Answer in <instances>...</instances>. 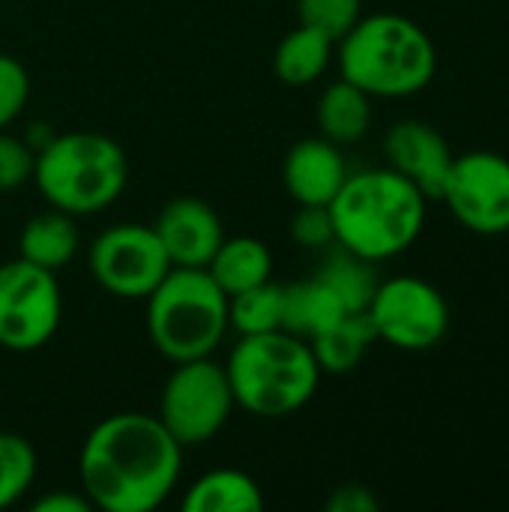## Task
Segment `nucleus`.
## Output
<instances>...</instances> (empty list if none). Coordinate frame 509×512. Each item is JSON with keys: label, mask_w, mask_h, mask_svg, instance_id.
<instances>
[{"label": "nucleus", "mask_w": 509, "mask_h": 512, "mask_svg": "<svg viewBox=\"0 0 509 512\" xmlns=\"http://www.w3.org/2000/svg\"><path fill=\"white\" fill-rule=\"evenodd\" d=\"M183 471V447L159 417L126 411L90 429L78 456L84 495L96 510L153 512Z\"/></svg>", "instance_id": "obj_1"}, {"label": "nucleus", "mask_w": 509, "mask_h": 512, "mask_svg": "<svg viewBox=\"0 0 509 512\" xmlns=\"http://www.w3.org/2000/svg\"><path fill=\"white\" fill-rule=\"evenodd\" d=\"M426 195L393 168L348 174L330 201L336 243L375 264L402 255L426 225Z\"/></svg>", "instance_id": "obj_2"}, {"label": "nucleus", "mask_w": 509, "mask_h": 512, "mask_svg": "<svg viewBox=\"0 0 509 512\" xmlns=\"http://www.w3.org/2000/svg\"><path fill=\"white\" fill-rule=\"evenodd\" d=\"M336 45L342 78L378 99L414 96L432 84L438 69L429 33L396 12L363 15Z\"/></svg>", "instance_id": "obj_3"}, {"label": "nucleus", "mask_w": 509, "mask_h": 512, "mask_svg": "<svg viewBox=\"0 0 509 512\" xmlns=\"http://www.w3.org/2000/svg\"><path fill=\"white\" fill-rule=\"evenodd\" d=\"M234 402L255 417H291L312 402L321 366L306 339L285 330L243 336L225 363Z\"/></svg>", "instance_id": "obj_4"}, {"label": "nucleus", "mask_w": 509, "mask_h": 512, "mask_svg": "<svg viewBox=\"0 0 509 512\" xmlns=\"http://www.w3.org/2000/svg\"><path fill=\"white\" fill-rule=\"evenodd\" d=\"M33 180L51 207L72 216H93L123 195L129 159L114 138L99 132L51 135L36 150Z\"/></svg>", "instance_id": "obj_5"}, {"label": "nucleus", "mask_w": 509, "mask_h": 512, "mask_svg": "<svg viewBox=\"0 0 509 512\" xmlns=\"http://www.w3.org/2000/svg\"><path fill=\"white\" fill-rule=\"evenodd\" d=\"M228 330V294L204 267H171L147 294V333L171 363L210 357Z\"/></svg>", "instance_id": "obj_6"}, {"label": "nucleus", "mask_w": 509, "mask_h": 512, "mask_svg": "<svg viewBox=\"0 0 509 512\" xmlns=\"http://www.w3.org/2000/svg\"><path fill=\"white\" fill-rule=\"evenodd\" d=\"M177 369L162 387L159 420L177 438V444L198 447L219 435L234 411V393L225 366L210 357L174 363Z\"/></svg>", "instance_id": "obj_7"}, {"label": "nucleus", "mask_w": 509, "mask_h": 512, "mask_svg": "<svg viewBox=\"0 0 509 512\" xmlns=\"http://www.w3.org/2000/svg\"><path fill=\"white\" fill-rule=\"evenodd\" d=\"M63 297L51 270L24 258L0 264V345L6 351H36L60 327Z\"/></svg>", "instance_id": "obj_8"}, {"label": "nucleus", "mask_w": 509, "mask_h": 512, "mask_svg": "<svg viewBox=\"0 0 509 512\" xmlns=\"http://www.w3.org/2000/svg\"><path fill=\"white\" fill-rule=\"evenodd\" d=\"M366 312L378 339L399 351H429L450 330L447 297L432 282L417 276L381 282Z\"/></svg>", "instance_id": "obj_9"}, {"label": "nucleus", "mask_w": 509, "mask_h": 512, "mask_svg": "<svg viewBox=\"0 0 509 512\" xmlns=\"http://www.w3.org/2000/svg\"><path fill=\"white\" fill-rule=\"evenodd\" d=\"M450 213L462 228L480 237L509 231V159L492 150H471L453 159L444 192Z\"/></svg>", "instance_id": "obj_10"}, {"label": "nucleus", "mask_w": 509, "mask_h": 512, "mask_svg": "<svg viewBox=\"0 0 509 512\" xmlns=\"http://www.w3.org/2000/svg\"><path fill=\"white\" fill-rule=\"evenodd\" d=\"M93 279L114 297H147L171 270V261L153 228L123 222L105 228L87 252Z\"/></svg>", "instance_id": "obj_11"}, {"label": "nucleus", "mask_w": 509, "mask_h": 512, "mask_svg": "<svg viewBox=\"0 0 509 512\" xmlns=\"http://www.w3.org/2000/svg\"><path fill=\"white\" fill-rule=\"evenodd\" d=\"M153 231L171 267H207L225 240L219 213L195 195L168 201L159 210Z\"/></svg>", "instance_id": "obj_12"}, {"label": "nucleus", "mask_w": 509, "mask_h": 512, "mask_svg": "<svg viewBox=\"0 0 509 512\" xmlns=\"http://www.w3.org/2000/svg\"><path fill=\"white\" fill-rule=\"evenodd\" d=\"M384 153L393 171L408 177L429 201H438L453 165L447 138L423 120H402L384 138Z\"/></svg>", "instance_id": "obj_13"}, {"label": "nucleus", "mask_w": 509, "mask_h": 512, "mask_svg": "<svg viewBox=\"0 0 509 512\" xmlns=\"http://www.w3.org/2000/svg\"><path fill=\"white\" fill-rule=\"evenodd\" d=\"M282 177L297 204H330L348 177V165L339 153V144L327 141L324 135L303 138L288 150Z\"/></svg>", "instance_id": "obj_14"}, {"label": "nucleus", "mask_w": 509, "mask_h": 512, "mask_svg": "<svg viewBox=\"0 0 509 512\" xmlns=\"http://www.w3.org/2000/svg\"><path fill=\"white\" fill-rule=\"evenodd\" d=\"M345 315L348 309L342 306V300L318 276L285 285V294H282V330L285 333L312 342Z\"/></svg>", "instance_id": "obj_15"}, {"label": "nucleus", "mask_w": 509, "mask_h": 512, "mask_svg": "<svg viewBox=\"0 0 509 512\" xmlns=\"http://www.w3.org/2000/svg\"><path fill=\"white\" fill-rule=\"evenodd\" d=\"M75 249H78L75 216L57 207L27 219L18 234V258L51 273L66 267L75 258Z\"/></svg>", "instance_id": "obj_16"}, {"label": "nucleus", "mask_w": 509, "mask_h": 512, "mask_svg": "<svg viewBox=\"0 0 509 512\" xmlns=\"http://www.w3.org/2000/svg\"><path fill=\"white\" fill-rule=\"evenodd\" d=\"M261 507V486L234 468H216L198 477L180 501L183 512H258Z\"/></svg>", "instance_id": "obj_17"}, {"label": "nucleus", "mask_w": 509, "mask_h": 512, "mask_svg": "<svg viewBox=\"0 0 509 512\" xmlns=\"http://www.w3.org/2000/svg\"><path fill=\"white\" fill-rule=\"evenodd\" d=\"M372 126V96L339 78L318 99V129L333 144H357Z\"/></svg>", "instance_id": "obj_18"}, {"label": "nucleus", "mask_w": 509, "mask_h": 512, "mask_svg": "<svg viewBox=\"0 0 509 512\" xmlns=\"http://www.w3.org/2000/svg\"><path fill=\"white\" fill-rule=\"evenodd\" d=\"M372 342H378V333H375L369 312H348L342 321H336L330 330L315 336L309 345H312V354H315L321 372L348 375L363 363Z\"/></svg>", "instance_id": "obj_19"}, {"label": "nucleus", "mask_w": 509, "mask_h": 512, "mask_svg": "<svg viewBox=\"0 0 509 512\" xmlns=\"http://www.w3.org/2000/svg\"><path fill=\"white\" fill-rule=\"evenodd\" d=\"M204 270L216 279V285L228 297H234V294L270 279L273 255L255 237H225Z\"/></svg>", "instance_id": "obj_20"}, {"label": "nucleus", "mask_w": 509, "mask_h": 512, "mask_svg": "<svg viewBox=\"0 0 509 512\" xmlns=\"http://www.w3.org/2000/svg\"><path fill=\"white\" fill-rule=\"evenodd\" d=\"M333 48H336V42L327 33H321L309 24H300L282 36L276 57H273V69L282 84L306 87L324 75V69L330 66Z\"/></svg>", "instance_id": "obj_21"}, {"label": "nucleus", "mask_w": 509, "mask_h": 512, "mask_svg": "<svg viewBox=\"0 0 509 512\" xmlns=\"http://www.w3.org/2000/svg\"><path fill=\"white\" fill-rule=\"evenodd\" d=\"M315 276L330 285V291L342 300V306L348 312H366L381 285V279L375 273V261L360 258L339 243L327 252V258L321 261Z\"/></svg>", "instance_id": "obj_22"}, {"label": "nucleus", "mask_w": 509, "mask_h": 512, "mask_svg": "<svg viewBox=\"0 0 509 512\" xmlns=\"http://www.w3.org/2000/svg\"><path fill=\"white\" fill-rule=\"evenodd\" d=\"M282 294L285 285L261 282L255 288H246L234 297H228V327L240 336H258L282 330Z\"/></svg>", "instance_id": "obj_23"}, {"label": "nucleus", "mask_w": 509, "mask_h": 512, "mask_svg": "<svg viewBox=\"0 0 509 512\" xmlns=\"http://www.w3.org/2000/svg\"><path fill=\"white\" fill-rule=\"evenodd\" d=\"M36 480V450L15 432H0V510L18 504Z\"/></svg>", "instance_id": "obj_24"}, {"label": "nucleus", "mask_w": 509, "mask_h": 512, "mask_svg": "<svg viewBox=\"0 0 509 512\" xmlns=\"http://www.w3.org/2000/svg\"><path fill=\"white\" fill-rule=\"evenodd\" d=\"M300 24H309L339 42L360 18L363 0H297Z\"/></svg>", "instance_id": "obj_25"}, {"label": "nucleus", "mask_w": 509, "mask_h": 512, "mask_svg": "<svg viewBox=\"0 0 509 512\" xmlns=\"http://www.w3.org/2000/svg\"><path fill=\"white\" fill-rule=\"evenodd\" d=\"M288 231L306 249H330L336 243L330 204H300Z\"/></svg>", "instance_id": "obj_26"}, {"label": "nucleus", "mask_w": 509, "mask_h": 512, "mask_svg": "<svg viewBox=\"0 0 509 512\" xmlns=\"http://www.w3.org/2000/svg\"><path fill=\"white\" fill-rule=\"evenodd\" d=\"M27 96H30L27 69L15 57L0 54V129H6L24 111Z\"/></svg>", "instance_id": "obj_27"}, {"label": "nucleus", "mask_w": 509, "mask_h": 512, "mask_svg": "<svg viewBox=\"0 0 509 512\" xmlns=\"http://www.w3.org/2000/svg\"><path fill=\"white\" fill-rule=\"evenodd\" d=\"M33 159L36 150L27 141L0 129V192H12L33 180Z\"/></svg>", "instance_id": "obj_28"}, {"label": "nucleus", "mask_w": 509, "mask_h": 512, "mask_svg": "<svg viewBox=\"0 0 509 512\" xmlns=\"http://www.w3.org/2000/svg\"><path fill=\"white\" fill-rule=\"evenodd\" d=\"M327 512H375L381 510V501L372 495L369 486L363 483H345L339 489H333V495L324 504Z\"/></svg>", "instance_id": "obj_29"}, {"label": "nucleus", "mask_w": 509, "mask_h": 512, "mask_svg": "<svg viewBox=\"0 0 509 512\" xmlns=\"http://www.w3.org/2000/svg\"><path fill=\"white\" fill-rule=\"evenodd\" d=\"M93 504L87 495H75V492H51L39 501H33V512H90Z\"/></svg>", "instance_id": "obj_30"}]
</instances>
